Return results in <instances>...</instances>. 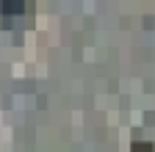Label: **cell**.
Masks as SVG:
<instances>
[{
    "label": "cell",
    "mask_w": 155,
    "mask_h": 152,
    "mask_svg": "<svg viewBox=\"0 0 155 152\" xmlns=\"http://www.w3.org/2000/svg\"><path fill=\"white\" fill-rule=\"evenodd\" d=\"M19 6H22V3H17V0H14V3H11V0H6V3H3V11L8 14V11H19Z\"/></svg>",
    "instance_id": "6da1fadb"
},
{
    "label": "cell",
    "mask_w": 155,
    "mask_h": 152,
    "mask_svg": "<svg viewBox=\"0 0 155 152\" xmlns=\"http://www.w3.org/2000/svg\"><path fill=\"white\" fill-rule=\"evenodd\" d=\"M133 152H152V147H150V144H144V147H141V144H136Z\"/></svg>",
    "instance_id": "7a4b0ae2"
}]
</instances>
